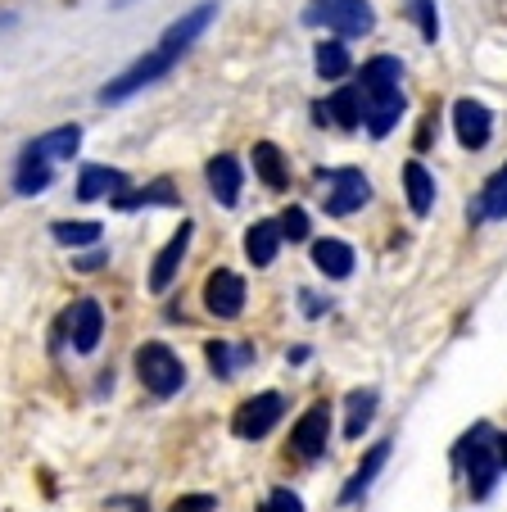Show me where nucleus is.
Masks as SVG:
<instances>
[{
	"instance_id": "f257e3e1",
	"label": "nucleus",
	"mask_w": 507,
	"mask_h": 512,
	"mask_svg": "<svg viewBox=\"0 0 507 512\" xmlns=\"http://www.w3.org/2000/svg\"><path fill=\"white\" fill-rule=\"evenodd\" d=\"M358 96H363V127L381 141V136H390L394 127H399L403 109H408V100H403V64L394 55H376L363 64V73H358Z\"/></svg>"
},
{
	"instance_id": "f03ea898",
	"label": "nucleus",
	"mask_w": 507,
	"mask_h": 512,
	"mask_svg": "<svg viewBox=\"0 0 507 512\" xmlns=\"http://www.w3.org/2000/svg\"><path fill=\"white\" fill-rule=\"evenodd\" d=\"M304 23L308 28H326L340 41H349V37H367V32L376 28V10L367 0H308Z\"/></svg>"
},
{
	"instance_id": "7ed1b4c3",
	"label": "nucleus",
	"mask_w": 507,
	"mask_h": 512,
	"mask_svg": "<svg viewBox=\"0 0 507 512\" xmlns=\"http://www.w3.org/2000/svg\"><path fill=\"white\" fill-rule=\"evenodd\" d=\"M458 458L467 467V485H471V499H489L494 494V481H498V458H494V426L489 422H476L458 445Z\"/></svg>"
},
{
	"instance_id": "20e7f679",
	"label": "nucleus",
	"mask_w": 507,
	"mask_h": 512,
	"mask_svg": "<svg viewBox=\"0 0 507 512\" xmlns=\"http://www.w3.org/2000/svg\"><path fill=\"white\" fill-rule=\"evenodd\" d=\"M136 377H141V386L150 390L154 399H173L177 390L186 386V363L163 345V340H145V345L136 349Z\"/></svg>"
},
{
	"instance_id": "39448f33",
	"label": "nucleus",
	"mask_w": 507,
	"mask_h": 512,
	"mask_svg": "<svg viewBox=\"0 0 507 512\" xmlns=\"http://www.w3.org/2000/svg\"><path fill=\"white\" fill-rule=\"evenodd\" d=\"M173 68H177V59L168 55V50H159V46L145 50L136 64H127L114 82H105V87H100V105H123V100H132L136 91H145V87H154L159 78H168Z\"/></svg>"
},
{
	"instance_id": "423d86ee",
	"label": "nucleus",
	"mask_w": 507,
	"mask_h": 512,
	"mask_svg": "<svg viewBox=\"0 0 507 512\" xmlns=\"http://www.w3.org/2000/svg\"><path fill=\"white\" fill-rule=\"evenodd\" d=\"M281 417H286V399H281L277 390H263V395H249L245 404L236 408L231 431H236L240 440H263V435L277 431Z\"/></svg>"
},
{
	"instance_id": "0eeeda50",
	"label": "nucleus",
	"mask_w": 507,
	"mask_h": 512,
	"mask_svg": "<svg viewBox=\"0 0 507 512\" xmlns=\"http://www.w3.org/2000/svg\"><path fill=\"white\" fill-rule=\"evenodd\" d=\"M322 177H326V213L331 218H349V213H358L372 200V182L363 177V168H335V173Z\"/></svg>"
},
{
	"instance_id": "6e6552de",
	"label": "nucleus",
	"mask_w": 507,
	"mask_h": 512,
	"mask_svg": "<svg viewBox=\"0 0 507 512\" xmlns=\"http://www.w3.org/2000/svg\"><path fill=\"white\" fill-rule=\"evenodd\" d=\"M245 277L240 272H231V268H213L209 277H204V309L213 313V318H222V322H231V318H240L245 313Z\"/></svg>"
},
{
	"instance_id": "1a4fd4ad",
	"label": "nucleus",
	"mask_w": 507,
	"mask_h": 512,
	"mask_svg": "<svg viewBox=\"0 0 507 512\" xmlns=\"http://www.w3.org/2000/svg\"><path fill=\"white\" fill-rule=\"evenodd\" d=\"M326 440H331V404L304 408V417L290 426V454L304 458V463H317L326 454Z\"/></svg>"
},
{
	"instance_id": "9d476101",
	"label": "nucleus",
	"mask_w": 507,
	"mask_h": 512,
	"mask_svg": "<svg viewBox=\"0 0 507 512\" xmlns=\"http://www.w3.org/2000/svg\"><path fill=\"white\" fill-rule=\"evenodd\" d=\"M191 241H195V223H191V218H182V227L168 236V245H163V250L154 254V263H150V290H154V295H163V290L177 281V272H182V263H186V250H191Z\"/></svg>"
},
{
	"instance_id": "9b49d317",
	"label": "nucleus",
	"mask_w": 507,
	"mask_h": 512,
	"mask_svg": "<svg viewBox=\"0 0 507 512\" xmlns=\"http://www.w3.org/2000/svg\"><path fill=\"white\" fill-rule=\"evenodd\" d=\"M218 19V5H195V10H186L182 19H173L168 28H163V37H159V50H168L173 59H182L186 50L195 46V41L209 32V23Z\"/></svg>"
},
{
	"instance_id": "f8f14e48",
	"label": "nucleus",
	"mask_w": 507,
	"mask_h": 512,
	"mask_svg": "<svg viewBox=\"0 0 507 512\" xmlns=\"http://www.w3.org/2000/svg\"><path fill=\"white\" fill-rule=\"evenodd\" d=\"M453 132H458L462 150H485L489 136H494V114H489L480 100L462 96L458 105H453Z\"/></svg>"
},
{
	"instance_id": "ddd939ff",
	"label": "nucleus",
	"mask_w": 507,
	"mask_h": 512,
	"mask_svg": "<svg viewBox=\"0 0 507 512\" xmlns=\"http://www.w3.org/2000/svg\"><path fill=\"white\" fill-rule=\"evenodd\" d=\"M68 331H73V349L77 354H96L100 349V336H105V309H100V300H77L73 309H68Z\"/></svg>"
},
{
	"instance_id": "4468645a",
	"label": "nucleus",
	"mask_w": 507,
	"mask_h": 512,
	"mask_svg": "<svg viewBox=\"0 0 507 512\" xmlns=\"http://www.w3.org/2000/svg\"><path fill=\"white\" fill-rule=\"evenodd\" d=\"M313 114H317V123H335V127H345V132L363 127V96H358V82H345L335 96L317 100Z\"/></svg>"
},
{
	"instance_id": "2eb2a0df",
	"label": "nucleus",
	"mask_w": 507,
	"mask_h": 512,
	"mask_svg": "<svg viewBox=\"0 0 507 512\" xmlns=\"http://www.w3.org/2000/svg\"><path fill=\"white\" fill-rule=\"evenodd\" d=\"M204 177H209V191L222 209H236L240 204V186H245V173H240V159L236 155H213L204 164Z\"/></svg>"
},
{
	"instance_id": "dca6fc26",
	"label": "nucleus",
	"mask_w": 507,
	"mask_h": 512,
	"mask_svg": "<svg viewBox=\"0 0 507 512\" xmlns=\"http://www.w3.org/2000/svg\"><path fill=\"white\" fill-rule=\"evenodd\" d=\"M77 145H82V127L77 123H64V127H50V132H41L37 141L23 145V155L41 159V164H59V159H73Z\"/></svg>"
},
{
	"instance_id": "f3484780",
	"label": "nucleus",
	"mask_w": 507,
	"mask_h": 512,
	"mask_svg": "<svg viewBox=\"0 0 507 512\" xmlns=\"http://www.w3.org/2000/svg\"><path fill=\"white\" fill-rule=\"evenodd\" d=\"M127 173L123 168H109V164H82V173H77V200H114L118 191H127Z\"/></svg>"
},
{
	"instance_id": "a211bd4d",
	"label": "nucleus",
	"mask_w": 507,
	"mask_h": 512,
	"mask_svg": "<svg viewBox=\"0 0 507 512\" xmlns=\"http://www.w3.org/2000/svg\"><path fill=\"white\" fill-rule=\"evenodd\" d=\"M390 463V440H381V445H372L363 454V463L354 467V476L345 481V490H340V508H349V503H358L367 490H372V481L381 476V467Z\"/></svg>"
},
{
	"instance_id": "6ab92c4d",
	"label": "nucleus",
	"mask_w": 507,
	"mask_h": 512,
	"mask_svg": "<svg viewBox=\"0 0 507 512\" xmlns=\"http://www.w3.org/2000/svg\"><path fill=\"white\" fill-rule=\"evenodd\" d=\"M354 245H345V241H335V236H326V241H313V268L322 272V277H331V281H345V277H354Z\"/></svg>"
},
{
	"instance_id": "aec40b11",
	"label": "nucleus",
	"mask_w": 507,
	"mask_h": 512,
	"mask_svg": "<svg viewBox=\"0 0 507 512\" xmlns=\"http://www.w3.org/2000/svg\"><path fill=\"white\" fill-rule=\"evenodd\" d=\"M277 250H281L277 218H259V223L245 232V259L254 263V268H272V263H277Z\"/></svg>"
},
{
	"instance_id": "412c9836",
	"label": "nucleus",
	"mask_w": 507,
	"mask_h": 512,
	"mask_svg": "<svg viewBox=\"0 0 507 512\" xmlns=\"http://www.w3.org/2000/svg\"><path fill=\"white\" fill-rule=\"evenodd\" d=\"M249 159H254V177H259L268 191H286L290 186V164L272 141H259L254 150H249Z\"/></svg>"
},
{
	"instance_id": "4be33fe9",
	"label": "nucleus",
	"mask_w": 507,
	"mask_h": 512,
	"mask_svg": "<svg viewBox=\"0 0 507 512\" xmlns=\"http://www.w3.org/2000/svg\"><path fill=\"white\" fill-rule=\"evenodd\" d=\"M145 204H163V209H177V204H182V195H177V186L168 182V177H154L150 186H141V191H132V186H127V191H118L114 195V209H145Z\"/></svg>"
},
{
	"instance_id": "5701e85b",
	"label": "nucleus",
	"mask_w": 507,
	"mask_h": 512,
	"mask_svg": "<svg viewBox=\"0 0 507 512\" xmlns=\"http://www.w3.org/2000/svg\"><path fill=\"white\" fill-rule=\"evenodd\" d=\"M403 191H408V209L417 213V218H426V213L435 209V177L426 173L421 159H408V164H403Z\"/></svg>"
},
{
	"instance_id": "b1692460",
	"label": "nucleus",
	"mask_w": 507,
	"mask_h": 512,
	"mask_svg": "<svg viewBox=\"0 0 507 512\" xmlns=\"http://www.w3.org/2000/svg\"><path fill=\"white\" fill-rule=\"evenodd\" d=\"M204 354H209L213 377H222V381L236 377V368L254 363V345H236V349H231L227 340H209V345H204Z\"/></svg>"
},
{
	"instance_id": "393cba45",
	"label": "nucleus",
	"mask_w": 507,
	"mask_h": 512,
	"mask_svg": "<svg viewBox=\"0 0 507 512\" xmlns=\"http://www.w3.org/2000/svg\"><path fill=\"white\" fill-rule=\"evenodd\" d=\"M376 404H381V395H376L372 386H367V390H349V399H345V408H349L345 435H349V440H363V431L372 426V417H376Z\"/></svg>"
},
{
	"instance_id": "a878e982",
	"label": "nucleus",
	"mask_w": 507,
	"mask_h": 512,
	"mask_svg": "<svg viewBox=\"0 0 507 512\" xmlns=\"http://www.w3.org/2000/svg\"><path fill=\"white\" fill-rule=\"evenodd\" d=\"M485 218H507V164L489 177L476 209H471V223H485Z\"/></svg>"
},
{
	"instance_id": "bb28decb",
	"label": "nucleus",
	"mask_w": 507,
	"mask_h": 512,
	"mask_svg": "<svg viewBox=\"0 0 507 512\" xmlns=\"http://www.w3.org/2000/svg\"><path fill=\"white\" fill-rule=\"evenodd\" d=\"M50 182H55V168L41 164V159H32V155H19V168H14V191L19 195H41V191H50Z\"/></svg>"
},
{
	"instance_id": "cd10ccee",
	"label": "nucleus",
	"mask_w": 507,
	"mask_h": 512,
	"mask_svg": "<svg viewBox=\"0 0 507 512\" xmlns=\"http://www.w3.org/2000/svg\"><path fill=\"white\" fill-rule=\"evenodd\" d=\"M50 236H55L64 250H87V245H100V223H77V218H59L50 223Z\"/></svg>"
},
{
	"instance_id": "c85d7f7f",
	"label": "nucleus",
	"mask_w": 507,
	"mask_h": 512,
	"mask_svg": "<svg viewBox=\"0 0 507 512\" xmlns=\"http://www.w3.org/2000/svg\"><path fill=\"white\" fill-rule=\"evenodd\" d=\"M313 68H317V78H326V82L345 78V73H349V50H345V41H340V37L322 41V46L313 50Z\"/></svg>"
},
{
	"instance_id": "c756f323",
	"label": "nucleus",
	"mask_w": 507,
	"mask_h": 512,
	"mask_svg": "<svg viewBox=\"0 0 507 512\" xmlns=\"http://www.w3.org/2000/svg\"><path fill=\"white\" fill-rule=\"evenodd\" d=\"M408 19L417 23L421 41H440V14H435V0H408Z\"/></svg>"
},
{
	"instance_id": "7c9ffc66",
	"label": "nucleus",
	"mask_w": 507,
	"mask_h": 512,
	"mask_svg": "<svg viewBox=\"0 0 507 512\" xmlns=\"http://www.w3.org/2000/svg\"><path fill=\"white\" fill-rule=\"evenodd\" d=\"M277 227H281V241H308V213L299 209V204H290V209L281 213Z\"/></svg>"
},
{
	"instance_id": "2f4dec72",
	"label": "nucleus",
	"mask_w": 507,
	"mask_h": 512,
	"mask_svg": "<svg viewBox=\"0 0 507 512\" xmlns=\"http://www.w3.org/2000/svg\"><path fill=\"white\" fill-rule=\"evenodd\" d=\"M259 512H304V499L295 490H272Z\"/></svg>"
},
{
	"instance_id": "473e14b6",
	"label": "nucleus",
	"mask_w": 507,
	"mask_h": 512,
	"mask_svg": "<svg viewBox=\"0 0 507 512\" xmlns=\"http://www.w3.org/2000/svg\"><path fill=\"white\" fill-rule=\"evenodd\" d=\"M168 512H218V499L213 494H182Z\"/></svg>"
},
{
	"instance_id": "72a5a7b5",
	"label": "nucleus",
	"mask_w": 507,
	"mask_h": 512,
	"mask_svg": "<svg viewBox=\"0 0 507 512\" xmlns=\"http://www.w3.org/2000/svg\"><path fill=\"white\" fill-rule=\"evenodd\" d=\"M105 263H109V250H91V254H77L73 268H77V272H100Z\"/></svg>"
},
{
	"instance_id": "f704fd0d",
	"label": "nucleus",
	"mask_w": 507,
	"mask_h": 512,
	"mask_svg": "<svg viewBox=\"0 0 507 512\" xmlns=\"http://www.w3.org/2000/svg\"><path fill=\"white\" fill-rule=\"evenodd\" d=\"M494 458H498V467L507 472V435L503 431H494Z\"/></svg>"
},
{
	"instance_id": "c9c22d12",
	"label": "nucleus",
	"mask_w": 507,
	"mask_h": 512,
	"mask_svg": "<svg viewBox=\"0 0 507 512\" xmlns=\"http://www.w3.org/2000/svg\"><path fill=\"white\" fill-rule=\"evenodd\" d=\"M299 300H304V313H308V318H317V313L326 309V304L317 300V295H308V290H304V295H299Z\"/></svg>"
},
{
	"instance_id": "e433bc0d",
	"label": "nucleus",
	"mask_w": 507,
	"mask_h": 512,
	"mask_svg": "<svg viewBox=\"0 0 507 512\" xmlns=\"http://www.w3.org/2000/svg\"><path fill=\"white\" fill-rule=\"evenodd\" d=\"M286 358H290V363H308V345H295Z\"/></svg>"
},
{
	"instance_id": "4c0bfd02",
	"label": "nucleus",
	"mask_w": 507,
	"mask_h": 512,
	"mask_svg": "<svg viewBox=\"0 0 507 512\" xmlns=\"http://www.w3.org/2000/svg\"><path fill=\"white\" fill-rule=\"evenodd\" d=\"M127 512H150V508H145L141 499H132V503H127Z\"/></svg>"
}]
</instances>
